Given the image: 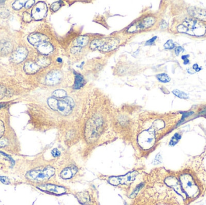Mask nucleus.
<instances>
[{"instance_id": "16", "label": "nucleus", "mask_w": 206, "mask_h": 205, "mask_svg": "<svg viewBox=\"0 0 206 205\" xmlns=\"http://www.w3.org/2000/svg\"><path fill=\"white\" fill-rule=\"evenodd\" d=\"M25 1H13V3L10 6L8 3L7 4L10 10L12 9L13 11H21L25 6Z\"/></svg>"}, {"instance_id": "26", "label": "nucleus", "mask_w": 206, "mask_h": 205, "mask_svg": "<svg viewBox=\"0 0 206 205\" xmlns=\"http://www.w3.org/2000/svg\"><path fill=\"white\" fill-rule=\"evenodd\" d=\"M35 1H27L25 2L24 8L27 10L30 9L33 7V6L35 4Z\"/></svg>"}, {"instance_id": "11", "label": "nucleus", "mask_w": 206, "mask_h": 205, "mask_svg": "<svg viewBox=\"0 0 206 205\" xmlns=\"http://www.w3.org/2000/svg\"><path fill=\"white\" fill-rule=\"evenodd\" d=\"M4 3H0V25H6V21L10 16V10Z\"/></svg>"}, {"instance_id": "1", "label": "nucleus", "mask_w": 206, "mask_h": 205, "mask_svg": "<svg viewBox=\"0 0 206 205\" xmlns=\"http://www.w3.org/2000/svg\"><path fill=\"white\" fill-rule=\"evenodd\" d=\"M62 156L56 161V178L58 182L74 183L84 177V170L80 164L79 158L72 150L63 148Z\"/></svg>"}, {"instance_id": "6", "label": "nucleus", "mask_w": 206, "mask_h": 205, "mask_svg": "<svg viewBox=\"0 0 206 205\" xmlns=\"http://www.w3.org/2000/svg\"><path fill=\"white\" fill-rule=\"evenodd\" d=\"M37 188L44 192L52 194L61 196L70 193L69 189L65 185L59 182H50L36 186Z\"/></svg>"}, {"instance_id": "31", "label": "nucleus", "mask_w": 206, "mask_h": 205, "mask_svg": "<svg viewBox=\"0 0 206 205\" xmlns=\"http://www.w3.org/2000/svg\"><path fill=\"white\" fill-rule=\"evenodd\" d=\"M193 69H195V70H196L197 69H198V65L197 64H195V65L193 66Z\"/></svg>"}, {"instance_id": "29", "label": "nucleus", "mask_w": 206, "mask_h": 205, "mask_svg": "<svg viewBox=\"0 0 206 205\" xmlns=\"http://www.w3.org/2000/svg\"><path fill=\"white\" fill-rule=\"evenodd\" d=\"M156 39H157V37H156V36H155V37H153L151 39H150V40H149L148 41H147V42H146V45H151V44L152 43H153V42L155 41V40H156Z\"/></svg>"}, {"instance_id": "14", "label": "nucleus", "mask_w": 206, "mask_h": 205, "mask_svg": "<svg viewBox=\"0 0 206 205\" xmlns=\"http://www.w3.org/2000/svg\"><path fill=\"white\" fill-rule=\"evenodd\" d=\"M165 183L169 186L173 188L174 190L181 194L183 193V189L180 186V184L179 183L178 181L172 177H168L165 179Z\"/></svg>"}, {"instance_id": "3", "label": "nucleus", "mask_w": 206, "mask_h": 205, "mask_svg": "<svg viewBox=\"0 0 206 205\" xmlns=\"http://www.w3.org/2000/svg\"><path fill=\"white\" fill-rule=\"evenodd\" d=\"M6 25H0V58L10 56L21 37Z\"/></svg>"}, {"instance_id": "27", "label": "nucleus", "mask_w": 206, "mask_h": 205, "mask_svg": "<svg viewBox=\"0 0 206 205\" xmlns=\"http://www.w3.org/2000/svg\"><path fill=\"white\" fill-rule=\"evenodd\" d=\"M61 7V6L59 5V3H55L54 4H53L51 6V9L52 10H53L54 11H57L58 9Z\"/></svg>"}, {"instance_id": "18", "label": "nucleus", "mask_w": 206, "mask_h": 205, "mask_svg": "<svg viewBox=\"0 0 206 205\" xmlns=\"http://www.w3.org/2000/svg\"><path fill=\"white\" fill-rule=\"evenodd\" d=\"M20 18L21 19V22L24 23L25 24L31 22L33 19L32 14H30L27 11H26V10L21 13Z\"/></svg>"}, {"instance_id": "23", "label": "nucleus", "mask_w": 206, "mask_h": 205, "mask_svg": "<svg viewBox=\"0 0 206 205\" xmlns=\"http://www.w3.org/2000/svg\"><path fill=\"white\" fill-rule=\"evenodd\" d=\"M172 93L176 96L182 99H187L188 95L185 93L184 92H183L182 91H180L179 90H174L172 91Z\"/></svg>"}, {"instance_id": "9", "label": "nucleus", "mask_w": 206, "mask_h": 205, "mask_svg": "<svg viewBox=\"0 0 206 205\" xmlns=\"http://www.w3.org/2000/svg\"><path fill=\"white\" fill-rule=\"evenodd\" d=\"M47 8L45 3L39 2L33 7L32 10V16L35 20H40L45 17L47 13Z\"/></svg>"}, {"instance_id": "15", "label": "nucleus", "mask_w": 206, "mask_h": 205, "mask_svg": "<svg viewBox=\"0 0 206 205\" xmlns=\"http://www.w3.org/2000/svg\"><path fill=\"white\" fill-rule=\"evenodd\" d=\"M189 13L194 17L205 19L206 18V11L198 8H190L189 9Z\"/></svg>"}, {"instance_id": "13", "label": "nucleus", "mask_w": 206, "mask_h": 205, "mask_svg": "<svg viewBox=\"0 0 206 205\" xmlns=\"http://www.w3.org/2000/svg\"><path fill=\"white\" fill-rule=\"evenodd\" d=\"M60 72L58 71H52L46 77V84L49 85L56 84L61 80Z\"/></svg>"}, {"instance_id": "7", "label": "nucleus", "mask_w": 206, "mask_h": 205, "mask_svg": "<svg viewBox=\"0 0 206 205\" xmlns=\"http://www.w3.org/2000/svg\"><path fill=\"white\" fill-rule=\"evenodd\" d=\"M183 191L189 197H194L198 193V189L192 177L189 174H184L180 179Z\"/></svg>"}, {"instance_id": "32", "label": "nucleus", "mask_w": 206, "mask_h": 205, "mask_svg": "<svg viewBox=\"0 0 206 205\" xmlns=\"http://www.w3.org/2000/svg\"><path fill=\"white\" fill-rule=\"evenodd\" d=\"M189 60H188V59H186V60H184V65H187V63H189Z\"/></svg>"}, {"instance_id": "2", "label": "nucleus", "mask_w": 206, "mask_h": 205, "mask_svg": "<svg viewBox=\"0 0 206 205\" xmlns=\"http://www.w3.org/2000/svg\"><path fill=\"white\" fill-rule=\"evenodd\" d=\"M56 161L55 158L47 159L43 155H39L36 159L30 161L26 170H24L25 178L37 186L50 182H58L56 178Z\"/></svg>"}, {"instance_id": "22", "label": "nucleus", "mask_w": 206, "mask_h": 205, "mask_svg": "<svg viewBox=\"0 0 206 205\" xmlns=\"http://www.w3.org/2000/svg\"><path fill=\"white\" fill-rule=\"evenodd\" d=\"M157 78L158 79V80H159L160 81L162 82H169L171 80L169 77L166 74H161L157 75Z\"/></svg>"}, {"instance_id": "28", "label": "nucleus", "mask_w": 206, "mask_h": 205, "mask_svg": "<svg viewBox=\"0 0 206 205\" xmlns=\"http://www.w3.org/2000/svg\"><path fill=\"white\" fill-rule=\"evenodd\" d=\"M183 48L181 47H176L175 48V52L176 54V55H179L180 54V53L181 52H183Z\"/></svg>"}, {"instance_id": "21", "label": "nucleus", "mask_w": 206, "mask_h": 205, "mask_svg": "<svg viewBox=\"0 0 206 205\" xmlns=\"http://www.w3.org/2000/svg\"><path fill=\"white\" fill-rule=\"evenodd\" d=\"M62 151H63V149H62ZM62 151H61L58 148H54L51 151V156L53 157V158H55V159L60 158L62 155Z\"/></svg>"}, {"instance_id": "20", "label": "nucleus", "mask_w": 206, "mask_h": 205, "mask_svg": "<svg viewBox=\"0 0 206 205\" xmlns=\"http://www.w3.org/2000/svg\"><path fill=\"white\" fill-rule=\"evenodd\" d=\"M104 42H103L100 40H95L91 43V47L94 49H100L102 47V45H104Z\"/></svg>"}, {"instance_id": "19", "label": "nucleus", "mask_w": 206, "mask_h": 205, "mask_svg": "<svg viewBox=\"0 0 206 205\" xmlns=\"http://www.w3.org/2000/svg\"><path fill=\"white\" fill-rule=\"evenodd\" d=\"M89 39L87 37H80L78 38L76 42H75V45H76V47H81L83 46H85L88 42Z\"/></svg>"}, {"instance_id": "25", "label": "nucleus", "mask_w": 206, "mask_h": 205, "mask_svg": "<svg viewBox=\"0 0 206 205\" xmlns=\"http://www.w3.org/2000/svg\"><path fill=\"white\" fill-rule=\"evenodd\" d=\"M165 48L166 49H172L174 48L175 47V45H174V43H173L172 40H168L165 44V45H164Z\"/></svg>"}, {"instance_id": "5", "label": "nucleus", "mask_w": 206, "mask_h": 205, "mask_svg": "<svg viewBox=\"0 0 206 205\" xmlns=\"http://www.w3.org/2000/svg\"><path fill=\"white\" fill-rule=\"evenodd\" d=\"M28 46L24 39L21 38L18 45L13 51L10 56L9 60L14 66L21 65L28 58L29 51Z\"/></svg>"}, {"instance_id": "30", "label": "nucleus", "mask_w": 206, "mask_h": 205, "mask_svg": "<svg viewBox=\"0 0 206 205\" xmlns=\"http://www.w3.org/2000/svg\"><path fill=\"white\" fill-rule=\"evenodd\" d=\"M189 57V55H183L182 57V59L183 60H186V59H187V58H188Z\"/></svg>"}, {"instance_id": "17", "label": "nucleus", "mask_w": 206, "mask_h": 205, "mask_svg": "<svg viewBox=\"0 0 206 205\" xmlns=\"http://www.w3.org/2000/svg\"><path fill=\"white\" fill-rule=\"evenodd\" d=\"M75 77H76V79H75V84L74 85H73V89L76 90H78L80 89L81 87H82L84 85V78L83 77L80 75V74H78L77 72H75Z\"/></svg>"}, {"instance_id": "24", "label": "nucleus", "mask_w": 206, "mask_h": 205, "mask_svg": "<svg viewBox=\"0 0 206 205\" xmlns=\"http://www.w3.org/2000/svg\"><path fill=\"white\" fill-rule=\"evenodd\" d=\"M180 138H181V135H180L178 133H176L174 135V136L172 138V140H171L169 144L171 146H174L175 144L177 143V142Z\"/></svg>"}, {"instance_id": "12", "label": "nucleus", "mask_w": 206, "mask_h": 205, "mask_svg": "<svg viewBox=\"0 0 206 205\" xmlns=\"http://www.w3.org/2000/svg\"><path fill=\"white\" fill-rule=\"evenodd\" d=\"M36 48L39 53L43 55H48L54 50L53 45L48 41H45L41 43L36 47Z\"/></svg>"}, {"instance_id": "8", "label": "nucleus", "mask_w": 206, "mask_h": 205, "mask_svg": "<svg viewBox=\"0 0 206 205\" xmlns=\"http://www.w3.org/2000/svg\"><path fill=\"white\" fill-rule=\"evenodd\" d=\"M186 28V33L191 35L202 36L205 32V27L202 24L194 21H187L183 24Z\"/></svg>"}, {"instance_id": "4", "label": "nucleus", "mask_w": 206, "mask_h": 205, "mask_svg": "<svg viewBox=\"0 0 206 205\" xmlns=\"http://www.w3.org/2000/svg\"><path fill=\"white\" fill-rule=\"evenodd\" d=\"M144 174V170L142 168L133 169L124 176H107V182L112 185L115 186H126L130 189L135 181L139 179V177Z\"/></svg>"}, {"instance_id": "10", "label": "nucleus", "mask_w": 206, "mask_h": 205, "mask_svg": "<svg viewBox=\"0 0 206 205\" xmlns=\"http://www.w3.org/2000/svg\"><path fill=\"white\" fill-rule=\"evenodd\" d=\"M155 22V19L152 17H148L147 18L144 19L141 22L138 24L136 26H131L128 30V32H134L138 31V30H141V29H144L146 28H148L152 26Z\"/></svg>"}]
</instances>
